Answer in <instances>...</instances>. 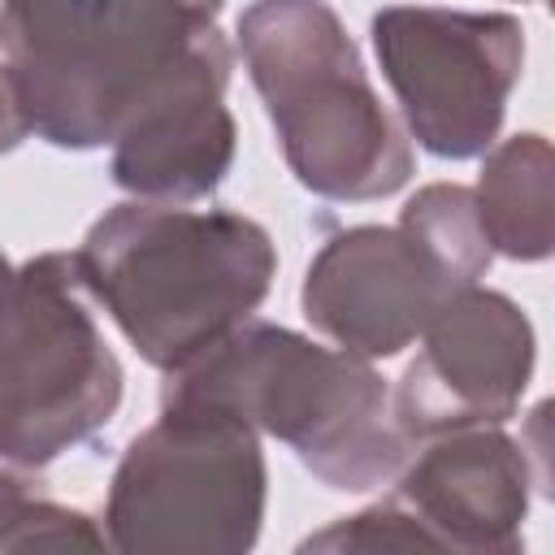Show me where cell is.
Masks as SVG:
<instances>
[{"label":"cell","instance_id":"1","mask_svg":"<svg viewBox=\"0 0 555 555\" xmlns=\"http://www.w3.org/2000/svg\"><path fill=\"white\" fill-rule=\"evenodd\" d=\"M82 291L160 373L256 317L278 278L273 234L234 208L126 199L74 251Z\"/></svg>","mask_w":555,"mask_h":555},{"label":"cell","instance_id":"2","mask_svg":"<svg viewBox=\"0 0 555 555\" xmlns=\"http://www.w3.org/2000/svg\"><path fill=\"white\" fill-rule=\"evenodd\" d=\"M160 403L234 412L343 494L386 486L412 451L395 421L390 386L369 360L256 317L165 373Z\"/></svg>","mask_w":555,"mask_h":555},{"label":"cell","instance_id":"3","mask_svg":"<svg viewBox=\"0 0 555 555\" xmlns=\"http://www.w3.org/2000/svg\"><path fill=\"white\" fill-rule=\"evenodd\" d=\"M234 35L299 186L364 204L412 178L408 130L382 104L330 0H251Z\"/></svg>","mask_w":555,"mask_h":555},{"label":"cell","instance_id":"4","mask_svg":"<svg viewBox=\"0 0 555 555\" xmlns=\"http://www.w3.org/2000/svg\"><path fill=\"white\" fill-rule=\"evenodd\" d=\"M225 0H0L26 130L61 152L117 139L134 104L217 30Z\"/></svg>","mask_w":555,"mask_h":555},{"label":"cell","instance_id":"5","mask_svg":"<svg viewBox=\"0 0 555 555\" xmlns=\"http://www.w3.org/2000/svg\"><path fill=\"white\" fill-rule=\"evenodd\" d=\"M494 251L473 186H421L395 225H351L312 256L299 304L317 334L360 360H390L421 338L442 304L481 282Z\"/></svg>","mask_w":555,"mask_h":555},{"label":"cell","instance_id":"6","mask_svg":"<svg viewBox=\"0 0 555 555\" xmlns=\"http://www.w3.org/2000/svg\"><path fill=\"white\" fill-rule=\"evenodd\" d=\"M269 503L260 434L234 412L160 403V421L121 451L104 538L113 551L243 555L256 546Z\"/></svg>","mask_w":555,"mask_h":555},{"label":"cell","instance_id":"7","mask_svg":"<svg viewBox=\"0 0 555 555\" xmlns=\"http://www.w3.org/2000/svg\"><path fill=\"white\" fill-rule=\"evenodd\" d=\"M113 356L74 251L17 264L0 304V468H48L91 442L121 408Z\"/></svg>","mask_w":555,"mask_h":555},{"label":"cell","instance_id":"8","mask_svg":"<svg viewBox=\"0 0 555 555\" xmlns=\"http://www.w3.org/2000/svg\"><path fill=\"white\" fill-rule=\"evenodd\" d=\"M369 30L403 126L429 156L473 160L499 143L507 100L525 74L520 17L386 4Z\"/></svg>","mask_w":555,"mask_h":555},{"label":"cell","instance_id":"9","mask_svg":"<svg viewBox=\"0 0 555 555\" xmlns=\"http://www.w3.org/2000/svg\"><path fill=\"white\" fill-rule=\"evenodd\" d=\"M416 343V356L390 390L408 442L516 416L533 377L538 338L512 295L473 282L434 312Z\"/></svg>","mask_w":555,"mask_h":555},{"label":"cell","instance_id":"10","mask_svg":"<svg viewBox=\"0 0 555 555\" xmlns=\"http://www.w3.org/2000/svg\"><path fill=\"white\" fill-rule=\"evenodd\" d=\"M230 74L234 52L217 26L121 121L108 143L113 182L134 199H208L225 182L238 147V126L225 104Z\"/></svg>","mask_w":555,"mask_h":555},{"label":"cell","instance_id":"11","mask_svg":"<svg viewBox=\"0 0 555 555\" xmlns=\"http://www.w3.org/2000/svg\"><path fill=\"white\" fill-rule=\"evenodd\" d=\"M395 503L412 512L429 551L516 555L525 551V516L533 490H546L525 442L499 425L421 438V451L390 477Z\"/></svg>","mask_w":555,"mask_h":555},{"label":"cell","instance_id":"12","mask_svg":"<svg viewBox=\"0 0 555 555\" xmlns=\"http://www.w3.org/2000/svg\"><path fill=\"white\" fill-rule=\"evenodd\" d=\"M551 182H555V152L546 134H512L481 152V173L473 186V204L490 251L507 260H546L551 256Z\"/></svg>","mask_w":555,"mask_h":555},{"label":"cell","instance_id":"13","mask_svg":"<svg viewBox=\"0 0 555 555\" xmlns=\"http://www.w3.org/2000/svg\"><path fill=\"white\" fill-rule=\"evenodd\" d=\"M108 546L104 529L39 490L22 468H0V555L26 551H100Z\"/></svg>","mask_w":555,"mask_h":555},{"label":"cell","instance_id":"14","mask_svg":"<svg viewBox=\"0 0 555 555\" xmlns=\"http://www.w3.org/2000/svg\"><path fill=\"white\" fill-rule=\"evenodd\" d=\"M26 117H22V104H17V91H13V78L0 61V156L13 152L22 139H26Z\"/></svg>","mask_w":555,"mask_h":555},{"label":"cell","instance_id":"15","mask_svg":"<svg viewBox=\"0 0 555 555\" xmlns=\"http://www.w3.org/2000/svg\"><path fill=\"white\" fill-rule=\"evenodd\" d=\"M13 273H17V264L0 251V304H4V295H9V286H13Z\"/></svg>","mask_w":555,"mask_h":555}]
</instances>
